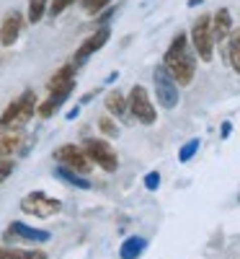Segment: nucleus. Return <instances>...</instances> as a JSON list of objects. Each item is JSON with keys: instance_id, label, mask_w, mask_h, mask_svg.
<instances>
[{"instance_id": "obj_1", "label": "nucleus", "mask_w": 240, "mask_h": 259, "mask_svg": "<svg viewBox=\"0 0 240 259\" xmlns=\"http://www.w3.org/2000/svg\"><path fill=\"white\" fill-rule=\"evenodd\" d=\"M163 68L168 70V75L178 83V89L184 85H191L194 73H196V57L189 50V36L178 34L176 39L170 41V47L163 55Z\"/></svg>"}, {"instance_id": "obj_2", "label": "nucleus", "mask_w": 240, "mask_h": 259, "mask_svg": "<svg viewBox=\"0 0 240 259\" xmlns=\"http://www.w3.org/2000/svg\"><path fill=\"white\" fill-rule=\"evenodd\" d=\"M83 150H85V156L91 158V163L103 168L106 174H114V171L119 168V156H116V150L111 148L108 140L88 138V140H83Z\"/></svg>"}, {"instance_id": "obj_3", "label": "nucleus", "mask_w": 240, "mask_h": 259, "mask_svg": "<svg viewBox=\"0 0 240 259\" xmlns=\"http://www.w3.org/2000/svg\"><path fill=\"white\" fill-rule=\"evenodd\" d=\"M152 85H155L158 106H163V109H176L178 101H181V89H178V83L168 75V70L163 65H158V68L152 70Z\"/></svg>"}, {"instance_id": "obj_4", "label": "nucleus", "mask_w": 240, "mask_h": 259, "mask_svg": "<svg viewBox=\"0 0 240 259\" xmlns=\"http://www.w3.org/2000/svg\"><path fill=\"white\" fill-rule=\"evenodd\" d=\"M127 112L132 114L137 122H142V124H155L158 122V109H155V104H152V99H150L145 85H135V89L129 91V96H127Z\"/></svg>"}, {"instance_id": "obj_5", "label": "nucleus", "mask_w": 240, "mask_h": 259, "mask_svg": "<svg viewBox=\"0 0 240 259\" xmlns=\"http://www.w3.org/2000/svg\"><path fill=\"white\" fill-rule=\"evenodd\" d=\"M21 210L26 215H34V218H52L62 210V202L57 197H49L47 192H31L21 200Z\"/></svg>"}, {"instance_id": "obj_6", "label": "nucleus", "mask_w": 240, "mask_h": 259, "mask_svg": "<svg viewBox=\"0 0 240 259\" xmlns=\"http://www.w3.org/2000/svg\"><path fill=\"white\" fill-rule=\"evenodd\" d=\"M191 45H194V52L199 55L202 62H212V57H214V39H212V29H209V16L196 18V24L191 29Z\"/></svg>"}, {"instance_id": "obj_7", "label": "nucleus", "mask_w": 240, "mask_h": 259, "mask_svg": "<svg viewBox=\"0 0 240 259\" xmlns=\"http://www.w3.org/2000/svg\"><path fill=\"white\" fill-rule=\"evenodd\" d=\"M54 161H57L59 166H68V168L78 171V174H88V171L93 168L91 158L85 156V150L78 148V145H73V143L59 145V148L54 150Z\"/></svg>"}, {"instance_id": "obj_8", "label": "nucleus", "mask_w": 240, "mask_h": 259, "mask_svg": "<svg viewBox=\"0 0 240 259\" xmlns=\"http://www.w3.org/2000/svg\"><path fill=\"white\" fill-rule=\"evenodd\" d=\"M108 36H111V29H108V26H101L98 31H93L88 39H85L83 45L75 50V55H73V65H75V68H80V65L88 60L91 55H96V52L106 45V41H108Z\"/></svg>"}, {"instance_id": "obj_9", "label": "nucleus", "mask_w": 240, "mask_h": 259, "mask_svg": "<svg viewBox=\"0 0 240 259\" xmlns=\"http://www.w3.org/2000/svg\"><path fill=\"white\" fill-rule=\"evenodd\" d=\"M209 29H212V39L214 45H222V41H227L230 31H232V16L227 8H220L209 13Z\"/></svg>"}, {"instance_id": "obj_10", "label": "nucleus", "mask_w": 240, "mask_h": 259, "mask_svg": "<svg viewBox=\"0 0 240 259\" xmlns=\"http://www.w3.org/2000/svg\"><path fill=\"white\" fill-rule=\"evenodd\" d=\"M21 29H24V16H21L18 11H11L3 24H0V45L3 47H13L18 36H21Z\"/></svg>"}, {"instance_id": "obj_11", "label": "nucleus", "mask_w": 240, "mask_h": 259, "mask_svg": "<svg viewBox=\"0 0 240 259\" xmlns=\"http://www.w3.org/2000/svg\"><path fill=\"white\" fill-rule=\"evenodd\" d=\"M8 233H11V236H18V239H26V241H36V244H44V241H49V233H47V231L31 228V226H26V223H18V221H13V223H11Z\"/></svg>"}, {"instance_id": "obj_12", "label": "nucleus", "mask_w": 240, "mask_h": 259, "mask_svg": "<svg viewBox=\"0 0 240 259\" xmlns=\"http://www.w3.org/2000/svg\"><path fill=\"white\" fill-rule=\"evenodd\" d=\"M18 119H16V127L18 124H26L34 114H36V94L31 91V89H26L24 94L18 96Z\"/></svg>"}, {"instance_id": "obj_13", "label": "nucleus", "mask_w": 240, "mask_h": 259, "mask_svg": "<svg viewBox=\"0 0 240 259\" xmlns=\"http://www.w3.org/2000/svg\"><path fill=\"white\" fill-rule=\"evenodd\" d=\"M145 246H147V241L142 239V236H129V239L119 246V256L122 259H137L145 251Z\"/></svg>"}, {"instance_id": "obj_14", "label": "nucleus", "mask_w": 240, "mask_h": 259, "mask_svg": "<svg viewBox=\"0 0 240 259\" xmlns=\"http://www.w3.org/2000/svg\"><path fill=\"white\" fill-rule=\"evenodd\" d=\"M103 104H106V112L111 117H124L127 114V96L119 94V91H108Z\"/></svg>"}, {"instance_id": "obj_15", "label": "nucleus", "mask_w": 240, "mask_h": 259, "mask_svg": "<svg viewBox=\"0 0 240 259\" xmlns=\"http://www.w3.org/2000/svg\"><path fill=\"white\" fill-rule=\"evenodd\" d=\"M227 62L235 73H240V29H232L227 36Z\"/></svg>"}, {"instance_id": "obj_16", "label": "nucleus", "mask_w": 240, "mask_h": 259, "mask_svg": "<svg viewBox=\"0 0 240 259\" xmlns=\"http://www.w3.org/2000/svg\"><path fill=\"white\" fill-rule=\"evenodd\" d=\"M70 80H75V65H73V62L62 65V68L47 80V91H54V89H59V85L70 83Z\"/></svg>"}, {"instance_id": "obj_17", "label": "nucleus", "mask_w": 240, "mask_h": 259, "mask_svg": "<svg viewBox=\"0 0 240 259\" xmlns=\"http://www.w3.org/2000/svg\"><path fill=\"white\" fill-rule=\"evenodd\" d=\"M54 174H57L59 179H65V182H68V184L78 187V189H91V182L85 179L83 174H78V171L68 168V166H57V171H54Z\"/></svg>"}, {"instance_id": "obj_18", "label": "nucleus", "mask_w": 240, "mask_h": 259, "mask_svg": "<svg viewBox=\"0 0 240 259\" xmlns=\"http://www.w3.org/2000/svg\"><path fill=\"white\" fill-rule=\"evenodd\" d=\"M0 259H47L41 249H0Z\"/></svg>"}, {"instance_id": "obj_19", "label": "nucleus", "mask_w": 240, "mask_h": 259, "mask_svg": "<svg viewBox=\"0 0 240 259\" xmlns=\"http://www.w3.org/2000/svg\"><path fill=\"white\" fill-rule=\"evenodd\" d=\"M47 8H49V0H29V11H26L29 24H39L47 16Z\"/></svg>"}, {"instance_id": "obj_20", "label": "nucleus", "mask_w": 240, "mask_h": 259, "mask_svg": "<svg viewBox=\"0 0 240 259\" xmlns=\"http://www.w3.org/2000/svg\"><path fill=\"white\" fill-rule=\"evenodd\" d=\"M18 99H13L8 106H6V112L0 114V130H13L16 127V119H18Z\"/></svg>"}, {"instance_id": "obj_21", "label": "nucleus", "mask_w": 240, "mask_h": 259, "mask_svg": "<svg viewBox=\"0 0 240 259\" xmlns=\"http://www.w3.org/2000/svg\"><path fill=\"white\" fill-rule=\"evenodd\" d=\"M18 145H21V135H16V133L0 135V158H8Z\"/></svg>"}, {"instance_id": "obj_22", "label": "nucleus", "mask_w": 240, "mask_h": 259, "mask_svg": "<svg viewBox=\"0 0 240 259\" xmlns=\"http://www.w3.org/2000/svg\"><path fill=\"white\" fill-rule=\"evenodd\" d=\"M199 145H202V140H199V138H191L189 143H184V145H181V150H178V161H181V163H189L196 153H199Z\"/></svg>"}, {"instance_id": "obj_23", "label": "nucleus", "mask_w": 240, "mask_h": 259, "mask_svg": "<svg viewBox=\"0 0 240 259\" xmlns=\"http://www.w3.org/2000/svg\"><path fill=\"white\" fill-rule=\"evenodd\" d=\"M98 130H101L106 138H119V124L111 117H101L98 119Z\"/></svg>"}, {"instance_id": "obj_24", "label": "nucleus", "mask_w": 240, "mask_h": 259, "mask_svg": "<svg viewBox=\"0 0 240 259\" xmlns=\"http://www.w3.org/2000/svg\"><path fill=\"white\" fill-rule=\"evenodd\" d=\"M108 3H111V0H80V6H83V11L85 13H98V11H103Z\"/></svg>"}, {"instance_id": "obj_25", "label": "nucleus", "mask_w": 240, "mask_h": 259, "mask_svg": "<svg viewBox=\"0 0 240 259\" xmlns=\"http://www.w3.org/2000/svg\"><path fill=\"white\" fill-rule=\"evenodd\" d=\"M73 3H75V0H52V3H49V8H47V13H49L52 18H57L59 13H65V11H68Z\"/></svg>"}, {"instance_id": "obj_26", "label": "nucleus", "mask_w": 240, "mask_h": 259, "mask_svg": "<svg viewBox=\"0 0 240 259\" xmlns=\"http://www.w3.org/2000/svg\"><path fill=\"white\" fill-rule=\"evenodd\" d=\"M160 187V174L158 171H150V174H145V189L147 192H155Z\"/></svg>"}, {"instance_id": "obj_27", "label": "nucleus", "mask_w": 240, "mask_h": 259, "mask_svg": "<svg viewBox=\"0 0 240 259\" xmlns=\"http://www.w3.org/2000/svg\"><path fill=\"white\" fill-rule=\"evenodd\" d=\"M13 168H16V163H13V161H8V158H0V184H3V182L13 174Z\"/></svg>"}, {"instance_id": "obj_28", "label": "nucleus", "mask_w": 240, "mask_h": 259, "mask_svg": "<svg viewBox=\"0 0 240 259\" xmlns=\"http://www.w3.org/2000/svg\"><path fill=\"white\" fill-rule=\"evenodd\" d=\"M230 130H232V124H230V122H225V124H222V138H227V135H230Z\"/></svg>"}, {"instance_id": "obj_29", "label": "nucleus", "mask_w": 240, "mask_h": 259, "mask_svg": "<svg viewBox=\"0 0 240 259\" xmlns=\"http://www.w3.org/2000/svg\"><path fill=\"white\" fill-rule=\"evenodd\" d=\"M199 3H204V0H189L186 6H189V8H196V6H199Z\"/></svg>"}, {"instance_id": "obj_30", "label": "nucleus", "mask_w": 240, "mask_h": 259, "mask_svg": "<svg viewBox=\"0 0 240 259\" xmlns=\"http://www.w3.org/2000/svg\"><path fill=\"white\" fill-rule=\"evenodd\" d=\"M78 112H80V109H78V106H75V109H70V114H68V119H75V117H78Z\"/></svg>"}]
</instances>
